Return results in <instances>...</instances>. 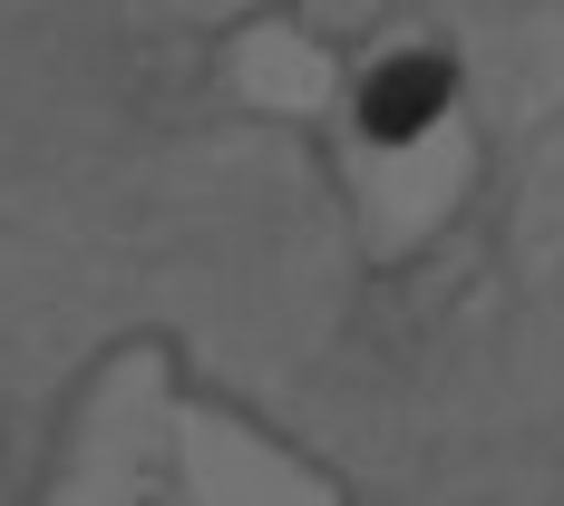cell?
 Returning <instances> with one entry per match:
<instances>
[{"label":"cell","mask_w":564,"mask_h":506,"mask_svg":"<svg viewBox=\"0 0 564 506\" xmlns=\"http://www.w3.org/2000/svg\"><path fill=\"white\" fill-rule=\"evenodd\" d=\"M438 108H448V68L438 58H390L380 78H370V98H360V127L370 137H419V127H438Z\"/></svg>","instance_id":"1"}]
</instances>
